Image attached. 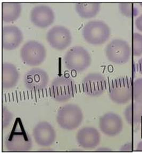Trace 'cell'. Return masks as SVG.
Here are the masks:
<instances>
[{
	"instance_id": "21",
	"label": "cell",
	"mask_w": 142,
	"mask_h": 153,
	"mask_svg": "<svg viewBox=\"0 0 142 153\" xmlns=\"http://www.w3.org/2000/svg\"><path fill=\"white\" fill-rule=\"evenodd\" d=\"M118 7L121 13L128 17L136 16L138 13L137 7L131 3H119Z\"/></svg>"
},
{
	"instance_id": "16",
	"label": "cell",
	"mask_w": 142,
	"mask_h": 153,
	"mask_svg": "<svg viewBox=\"0 0 142 153\" xmlns=\"http://www.w3.org/2000/svg\"><path fill=\"white\" fill-rule=\"evenodd\" d=\"M76 138L79 145L85 149H93L100 143V134L96 128L92 126L81 128L76 134Z\"/></svg>"
},
{
	"instance_id": "24",
	"label": "cell",
	"mask_w": 142,
	"mask_h": 153,
	"mask_svg": "<svg viewBox=\"0 0 142 153\" xmlns=\"http://www.w3.org/2000/svg\"><path fill=\"white\" fill-rule=\"evenodd\" d=\"M2 126L3 128H7L12 121L13 114L4 106L2 108Z\"/></svg>"
},
{
	"instance_id": "3",
	"label": "cell",
	"mask_w": 142,
	"mask_h": 153,
	"mask_svg": "<svg viewBox=\"0 0 142 153\" xmlns=\"http://www.w3.org/2000/svg\"><path fill=\"white\" fill-rule=\"evenodd\" d=\"M64 62L67 69L81 72L91 65L92 58L89 53L84 47L75 46L66 52L64 57Z\"/></svg>"
},
{
	"instance_id": "10",
	"label": "cell",
	"mask_w": 142,
	"mask_h": 153,
	"mask_svg": "<svg viewBox=\"0 0 142 153\" xmlns=\"http://www.w3.org/2000/svg\"><path fill=\"white\" fill-rule=\"evenodd\" d=\"M32 23L39 28H46L52 24L55 19L53 9L44 4H37L33 7L30 13Z\"/></svg>"
},
{
	"instance_id": "6",
	"label": "cell",
	"mask_w": 142,
	"mask_h": 153,
	"mask_svg": "<svg viewBox=\"0 0 142 153\" xmlns=\"http://www.w3.org/2000/svg\"><path fill=\"white\" fill-rule=\"evenodd\" d=\"M20 56L22 62L30 66L41 64L47 56V50L41 43L35 40H30L22 45Z\"/></svg>"
},
{
	"instance_id": "29",
	"label": "cell",
	"mask_w": 142,
	"mask_h": 153,
	"mask_svg": "<svg viewBox=\"0 0 142 153\" xmlns=\"http://www.w3.org/2000/svg\"><path fill=\"white\" fill-rule=\"evenodd\" d=\"M141 124V138H142V121Z\"/></svg>"
},
{
	"instance_id": "4",
	"label": "cell",
	"mask_w": 142,
	"mask_h": 153,
	"mask_svg": "<svg viewBox=\"0 0 142 153\" xmlns=\"http://www.w3.org/2000/svg\"><path fill=\"white\" fill-rule=\"evenodd\" d=\"M76 91L74 79L64 75L55 77L50 86V95L58 102L68 101L74 97Z\"/></svg>"
},
{
	"instance_id": "9",
	"label": "cell",
	"mask_w": 142,
	"mask_h": 153,
	"mask_svg": "<svg viewBox=\"0 0 142 153\" xmlns=\"http://www.w3.org/2000/svg\"><path fill=\"white\" fill-rule=\"evenodd\" d=\"M107 88V81L102 74L92 73L87 74L82 81V88L85 94L92 97L100 96Z\"/></svg>"
},
{
	"instance_id": "12",
	"label": "cell",
	"mask_w": 142,
	"mask_h": 153,
	"mask_svg": "<svg viewBox=\"0 0 142 153\" xmlns=\"http://www.w3.org/2000/svg\"><path fill=\"white\" fill-rule=\"evenodd\" d=\"M49 81L47 72L39 68H34L25 74L24 77L25 86L30 91H40L45 89Z\"/></svg>"
},
{
	"instance_id": "7",
	"label": "cell",
	"mask_w": 142,
	"mask_h": 153,
	"mask_svg": "<svg viewBox=\"0 0 142 153\" xmlns=\"http://www.w3.org/2000/svg\"><path fill=\"white\" fill-rule=\"evenodd\" d=\"M105 52L108 60L115 64H125L130 57L128 43L119 39H113L109 42L105 47Z\"/></svg>"
},
{
	"instance_id": "17",
	"label": "cell",
	"mask_w": 142,
	"mask_h": 153,
	"mask_svg": "<svg viewBox=\"0 0 142 153\" xmlns=\"http://www.w3.org/2000/svg\"><path fill=\"white\" fill-rule=\"evenodd\" d=\"M19 72L14 65L5 62L2 64V87L9 89L15 87L19 79Z\"/></svg>"
},
{
	"instance_id": "25",
	"label": "cell",
	"mask_w": 142,
	"mask_h": 153,
	"mask_svg": "<svg viewBox=\"0 0 142 153\" xmlns=\"http://www.w3.org/2000/svg\"><path fill=\"white\" fill-rule=\"evenodd\" d=\"M135 24L137 29L142 32V14L136 18L135 20Z\"/></svg>"
},
{
	"instance_id": "22",
	"label": "cell",
	"mask_w": 142,
	"mask_h": 153,
	"mask_svg": "<svg viewBox=\"0 0 142 153\" xmlns=\"http://www.w3.org/2000/svg\"><path fill=\"white\" fill-rule=\"evenodd\" d=\"M132 52L135 57H138L142 54V35L134 33L132 35Z\"/></svg>"
},
{
	"instance_id": "2",
	"label": "cell",
	"mask_w": 142,
	"mask_h": 153,
	"mask_svg": "<svg viewBox=\"0 0 142 153\" xmlns=\"http://www.w3.org/2000/svg\"><path fill=\"white\" fill-rule=\"evenodd\" d=\"M82 34L84 40L89 44L101 45L109 39L111 30L108 24L102 20H93L84 26Z\"/></svg>"
},
{
	"instance_id": "14",
	"label": "cell",
	"mask_w": 142,
	"mask_h": 153,
	"mask_svg": "<svg viewBox=\"0 0 142 153\" xmlns=\"http://www.w3.org/2000/svg\"><path fill=\"white\" fill-rule=\"evenodd\" d=\"M5 147L10 152H27L32 148L30 136L23 132H13L7 136L5 141Z\"/></svg>"
},
{
	"instance_id": "18",
	"label": "cell",
	"mask_w": 142,
	"mask_h": 153,
	"mask_svg": "<svg viewBox=\"0 0 142 153\" xmlns=\"http://www.w3.org/2000/svg\"><path fill=\"white\" fill-rule=\"evenodd\" d=\"M124 115L128 123L131 126L141 124L142 121V103L135 102L128 105Z\"/></svg>"
},
{
	"instance_id": "11",
	"label": "cell",
	"mask_w": 142,
	"mask_h": 153,
	"mask_svg": "<svg viewBox=\"0 0 142 153\" xmlns=\"http://www.w3.org/2000/svg\"><path fill=\"white\" fill-rule=\"evenodd\" d=\"M35 142L41 147H49L54 143L56 138V132L51 124L46 121L40 122L33 130Z\"/></svg>"
},
{
	"instance_id": "27",
	"label": "cell",
	"mask_w": 142,
	"mask_h": 153,
	"mask_svg": "<svg viewBox=\"0 0 142 153\" xmlns=\"http://www.w3.org/2000/svg\"><path fill=\"white\" fill-rule=\"evenodd\" d=\"M137 69L140 74H142V57L137 62Z\"/></svg>"
},
{
	"instance_id": "15",
	"label": "cell",
	"mask_w": 142,
	"mask_h": 153,
	"mask_svg": "<svg viewBox=\"0 0 142 153\" xmlns=\"http://www.w3.org/2000/svg\"><path fill=\"white\" fill-rule=\"evenodd\" d=\"M24 39L22 31L15 25H5L2 28V47L6 50L17 48Z\"/></svg>"
},
{
	"instance_id": "20",
	"label": "cell",
	"mask_w": 142,
	"mask_h": 153,
	"mask_svg": "<svg viewBox=\"0 0 142 153\" xmlns=\"http://www.w3.org/2000/svg\"><path fill=\"white\" fill-rule=\"evenodd\" d=\"M76 12L83 18H91L98 15L100 10L99 3H77L75 5Z\"/></svg>"
},
{
	"instance_id": "1",
	"label": "cell",
	"mask_w": 142,
	"mask_h": 153,
	"mask_svg": "<svg viewBox=\"0 0 142 153\" xmlns=\"http://www.w3.org/2000/svg\"><path fill=\"white\" fill-rule=\"evenodd\" d=\"M83 121V113L76 104H68L61 107L58 111L56 121L62 128L73 130L81 126Z\"/></svg>"
},
{
	"instance_id": "26",
	"label": "cell",
	"mask_w": 142,
	"mask_h": 153,
	"mask_svg": "<svg viewBox=\"0 0 142 153\" xmlns=\"http://www.w3.org/2000/svg\"><path fill=\"white\" fill-rule=\"evenodd\" d=\"M120 150L121 151H132V145L131 143H127L123 145Z\"/></svg>"
},
{
	"instance_id": "19",
	"label": "cell",
	"mask_w": 142,
	"mask_h": 153,
	"mask_svg": "<svg viewBox=\"0 0 142 153\" xmlns=\"http://www.w3.org/2000/svg\"><path fill=\"white\" fill-rule=\"evenodd\" d=\"M22 11V5L19 3L3 2L2 18L5 22H14L19 17Z\"/></svg>"
},
{
	"instance_id": "5",
	"label": "cell",
	"mask_w": 142,
	"mask_h": 153,
	"mask_svg": "<svg viewBox=\"0 0 142 153\" xmlns=\"http://www.w3.org/2000/svg\"><path fill=\"white\" fill-rule=\"evenodd\" d=\"M132 81L129 77H118L109 84V96L115 104L127 103L132 98Z\"/></svg>"
},
{
	"instance_id": "13",
	"label": "cell",
	"mask_w": 142,
	"mask_h": 153,
	"mask_svg": "<svg viewBox=\"0 0 142 153\" xmlns=\"http://www.w3.org/2000/svg\"><path fill=\"white\" fill-rule=\"evenodd\" d=\"M99 128L101 132L106 136L115 137L123 130V120L117 114L107 113L99 119Z\"/></svg>"
},
{
	"instance_id": "8",
	"label": "cell",
	"mask_w": 142,
	"mask_h": 153,
	"mask_svg": "<svg viewBox=\"0 0 142 153\" xmlns=\"http://www.w3.org/2000/svg\"><path fill=\"white\" fill-rule=\"evenodd\" d=\"M47 41L53 48L64 50L71 45L72 36L70 30L62 25H55L46 35Z\"/></svg>"
},
{
	"instance_id": "28",
	"label": "cell",
	"mask_w": 142,
	"mask_h": 153,
	"mask_svg": "<svg viewBox=\"0 0 142 153\" xmlns=\"http://www.w3.org/2000/svg\"><path fill=\"white\" fill-rule=\"evenodd\" d=\"M136 149L137 151H142V141L138 143Z\"/></svg>"
},
{
	"instance_id": "30",
	"label": "cell",
	"mask_w": 142,
	"mask_h": 153,
	"mask_svg": "<svg viewBox=\"0 0 142 153\" xmlns=\"http://www.w3.org/2000/svg\"><path fill=\"white\" fill-rule=\"evenodd\" d=\"M140 4L141 5V7H142V3H140Z\"/></svg>"
},
{
	"instance_id": "23",
	"label": "cell",
	"mask_w": 142,
	"mask_h": 153,
	"mask_svg": "<svg viewBox=\"0 0 142 153\" xmlns=\"http://www.w3.org/2000/svg\"><path fill=\"white\" fill-rule=\"evenodd\" d=\"M132 97L135 102L142 103V78H138L134 82Z\"/></svg>"
}]
</instances>
